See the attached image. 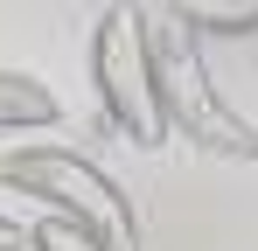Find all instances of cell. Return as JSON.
Masks as SVG:
<instances>
[{"label": "cell", "mask_w": 258, "mask_h": 251, "mask_svg": "<svg viewBox=\"0 0 258 251\" xmlns=\"http://www.w3.org/2000/svg\"><path fill=\"white\" fill-rule=\"evenodd\" d=\"M28 244H35V251H105L98 237H84V230L63 223V216H42V223L28 230Z\"/></svg>", "instance_id": "cell-6"}, {"label": "cell", "mask_w": 258, "mask_h": 251, "mask_svg": "<svg viewBox=\"0 0 258 251\" xmlns=\"http://www.w3.org/2000/svg\"><path fill=\"white\" fill-rule=\"evenodd\" d=\"M14 126H56V98H49V84L0 70V133H14Z\"/></svg>", "instance_id": "cell-4"}, {"label": "cell", "mask_w": 258, "mask_h": 251, "mask_svg": "<svg viewBox=\"0 0 258 251\" xmlns=\"http://www.w3.org/2000/svg\"><path fill=\"white\" fill-rule=\"evenodd\" d=\"M21 244H28V230H14V223L0 216V251H21Z\"/></svg>", "instance_id": "cell-7"}, {"label": "cell", "mask_w": 258, "mask_h": 251, "mask_svg": "<svg viewBox=\"0 0 258 251\" xmlns=\"http://www.w3.org/2000/svg\"><path fill=\"white\" fill-rule=\"evenodd\" d=\"M0 174H7L14 189L42 196L49 216L77 223V230H84V237H98L105 251H140V216H133V196H126V189H119L98 161L70 154V147H28V154H14Z\"/></svg>", "instance_id": "cell-2"}, {"label": "cell", "mask_w": 258, "mask_h": 251, "mask_svg": "<svg viewBox=\"0 0 258 251\" xmlns=\"http://www.w3.org/2000/svg\"><path fill=\"white\" fill-rule=\"evenodd\" d=\"M188 28H216V35H251L258 28V0L251 7H174Z\"/></svg>", "instance_id": "cell-5"}, {"label": "cell", "mask_w": 258, "mask_h": 251, "mask_svg": "<svg viewBox=\"0 0 258 251\" xmlns=\"http://www.w3.org/2000/svg\"><path fill=\"white\" fill-rule=\"evenodd\" d=\"M140 35H147V77H154V105L174 133H188L203 154H230V161H258V133L223 98H216L210 70H203V49L196 28L181 14H140Z\"/></svg>", "instance_id": "cell-1"}, {"label": "cell", "mask_w": 258, "mask_h": 251, "mask_svg": "<svg viewBox=\"0 0 258 251\" xmlns=\"http://www.w3.org/2000/svg\"><path fill=\"white\" fill-rule=\"evenodd\" d=\"M91 84L105 119L126 133L133 147H154L168 119L154 105V77H147V35H140V7H105L98 35H91Z\"/></svg>", "instance_id": "cell-3"}]
</instances>
